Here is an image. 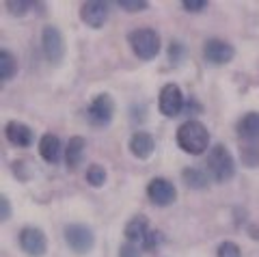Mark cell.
<instances>
[{"instance_id":"cell-7","label":"cell","mask_w":259,"mask_h":257,"mask_svg":"<svg viewBox=\"0 0 259 257\" xmlns=\"http://www.w3.org/2000/svg\"><path fill=\"white\" fill-rule=\"evenodd\" d=\"M41 46H44V54L46 59L59 65L65 56V39L61 35V30L56 26H46L41 33Z\"/></svg>"},{"instance_id":"cell-24","label":"cell","mask_w":259,"mask_h":257,"mask_svg":"<svg viewBox=\"0 0 259 257\" xmlns=\"http://www.w3.org/2000/svg\"><path fill=\"white\" fill-rule=\"evenodd\" d=\"M7 7H9V11L13 15H24V13L30 9V7H35V5H32V3H15V0H9Z\"/></svg>"},{"instance_id":"cell-18","label":"cell","mask_w":259,"mask_h":257,"mask_svg":"<svg viewBox=\"0 0 259 257\" xmlns=\"http://www.w3.org/2000/svg\"><path fill=\"white\" fill-rule=\"evenodd\" d=\"M15 71H18V63H15L13 54L9 50H0V78H3V82L11 80Z\"/></svg>"},{"instance_id":"cell-13","label":"cell","mask_w":259,"mask_h":257,"mask_svg":"<svg viewBox=\"0 0 259 257\" xmlns=\"http://www.w3.org/2000/svg\"><path fill=\"white\" fill-rule=\"evenodd\" d=\"M153 149H156V141H153V136L147 134V132H134L132 139H130V151H132V156H136L139 160H147Z\"/></svg>"},{"instance_id":"cell-25","label":"cell","mask_w":259,"mask_h":257,"mask_svg":"<svg viewBox=\"0 0 259 257\" xmlns=\"http://www.w3.org/2000/svg\"><path fill=\"white\" fill-rule=\"evenodd\" d=\"M182 5H184L186 11H192V13L207 9V0H184Z\"/></svg>"},{"instance_id":"cell-3","label":"cell","mask_w":259,"mask_h":257,"mask_svg":"<svg viewBox=\"0 0 259 257\" xmlns=\"http://www.w3.org/2000/svg\"><path fill=\"white\" fill-rule=\"evenodd\" d=\"M127 44L132 52L143 61L156 59L160 52V35L153 28H136L127 35Z\"/></svg>"},{"instance_id":"cell-21","label":"cell","mask_w":259,"mask_h":257,"mask_svg":"<svg viewBox=\"0 0 259 257\" xmlns=\"http://www.w3.org/2000/svg\"><path fill=\"white\" fill-rule=\"evenodd\" d=\"M162 242H164V236H162L158 229H149V234L143 240V248L145 251H156Z\"/></svg>"},{"instance_id":"cell-14","label":"cell","mask_w":259,"mask_h":257,"mask_svg":"<svg viewBox=\"0 0 259 257\" xmlns=\"http://www.w3.org/2000/svg\"><path fill=\"white\" fill-rule=\"evenodd\" d=\"M238 132L248 145L257 147L259 145V112H248L240 119L238 123Z\"/></svg>"},{"instance_id":"cell-23","label":"cell","mask_w":259,"mask_h":257,"mask_svg":"<svg viewBox=\"0 0 259 257\" xmlns=\"http://www.w3.org/2000/svg\"><path fill=\"white\" fill-rule=\"evenodd\" d=\"M218 257H242V251H240V246L236 242H223L221 246H218Z\"/></svg>"},{"instance_id":"cell-8","label":"cell","mask_w":259,"mask_h":257,"mask_svg":"<svg viewBox=\"0 0 259 257\" xmlns=\"http://www.w3.org/2000/svg\"><path fill=\"white\" fill-rule=\"evenodd\" d=\"M233 56H236L233 46L223 41V39H207L203 46V59L209 65H227L233 61Z\"/></svg>"},{"instance_id":"cell-6","label":"cell","mask_w":259,"mask_h":257,"mask_svg":"<svg viewBox=\"0 0 259 257\" xmlns=\"http://www.w3.org/2000/svg\"><path fill=\"white\" fill-rule=\"evenodd\" d=\"M158 108L164 117H177L184 110V93L177 84L168 82L162 87L160 98H158Z\"/></svg>"},{"instance_id":"cell-27","label":"cell","mask_w":259,"mask_h":257,"mask_svg":"<svg viewBox=\"0 0 259 257\" xmlns=\"http://www.w3.org/2000/svg\"><path fill=\"white\" fill-rule=\"evenodd\" d=\"M0 203H3V221H7L11 216V207H9V199L0 197Z\"/></svg>"},{"instance_id":"cell-12","label":"cell","mask_w":259,"mask_h":257,"mask_svg":"<svg viewBox=\"0 0 259 257\" xmlns=\"http://www.w3.org/2000/svg\"><path fill=\"white\" fill-rule=\"evenodd\" d=\"M5 136L7 141L15 147H30L35 141V132L30 130V125L22 123V121H9L5 127Z\"/></svg>"},{"instance_id":"cell-17","label":"cell","mask_w":259,"mask_h":257,"mask_svg":"<svg viewBox=\"0 0 259 257\" xmlns=\"http://www.w3.org/2000/svg\"><path fill=\"white\" fill-rule=\"evenodd\" d=\"M84 149H87V141L82 139V136H71L67 147H65V162H67V166L71 168V171L82 162Z\"/></svg>"},{"instance_id":"cell-22","label":"cell","mask_w":259,"mask_h":257,"mask_svg":"<svg viewBox=\"0 0 259 257\" xmlns=\"http://www.w3.org/2000/svg\"><path fill=\"white\" fill-rule=\"evenodd\" d=\"M121 9H125L130 13H136V11H145V9H149V3L147 0H119L117 3Z\"/></svg>"},{"instance_id":"cell-15","label":"cell","mask_w":259,"mask_h":257,"mask_svg":"<svg viewBox=\"0 0 259 257\" xmlns=\"http://www.w3.org/2000/svg\"><path fill=\"white\" fill-rule=\"evenodd\" d=\"M123 234H125V240L130 244H143V240H145V236L149 234V221L145 219L143 214H139V216H134L132 221H130L127 225H125V229H123Z\"/></svg>"},{"instance_id":"cell-11","label":"cell","mask_w":259,"mask_h":257,"mask_svg":"<svg viewBox=\"0 0 259 257\" xmlns=\"http://www.w3.org/2000/svg\"><path fill=\"white\" fill-rule=\"evenodd\" d=\"M80 20H82L87 26H91V28H102L104 22L108 20V5L100 3V0L84 3L82 9H80Z\"/></svg>"},{"instance_id":"cell-5","label":"cell","mask_w":259,"mask_h":257,"mask_svg":"<svg viewBox=\"0 0 259 257\" xmlns=\"http://www.w3.org/2000/svg\"><path fill=\"white\" fill-rule=\"evenodd\" d=\"M65 242L69 244L71 251L76 253H89L95 244V236L91 227H87V225H80V223H74V225H67L65 227Z\"/></svg>"},{"instance_id":"cell-26","label":"cell","mask_w":259,"mask_h":257,"mask_svg":"<svg viewBox=\"0 0 259 257\" xmlns=\"http://www.w3.org/2000/svg\"><path fill=\"white\" fill-rule=\"evenodd\" d=\"M119 257H141V251H139V246L136 244L125 242L123 246L119 248Z\"/></svg>"},{"instance_id":"cell-4","label":"cell","mask_w":259,"mask_h":257,"mask_svg":"<svg viewBox=\"0 0 259 257\" xmlns=\"http://www.w3.org/2000/svg\"><path fill=\"white\" fill-rule=\"evenodd\" d=\"M115 117V102L108 93H100L97 98L91 102V106L87 108V119L89 123L95 127H104L112 121Z\"/></svg>"},{"instance_id":"cell-1","label":"cell","mask_w":259,"mask_h":257,"mask_svg":"<svg viewBox=\"0 0 259 257\" xmlns=\"http://www.w3.org/2000/svg\"><path fill=\"white\" fill-rule=\"evenodd\" d=\"M177 145L182 147V151H186V154H190V156L205 154L207 147H209L207 127L201 121H194V119L182 123L177 127Z\"/></svg>"},{"instance_id":"cell-19","label":"cell","mask_w":259,"mask_h":257,"mask_svg":"<svg viewBox=\"0 0 259 257\" xmlns=\"http://www.w3.org/2000/svg\"><path fill=\"white\" fill-rule=\"evenodd\" d=\"M182 175H184L186 184H188V186H192V188H205V186H207V173L199 171V168H194V166L184 168Z\"/></svg>"},{"instance_id":"cell-9","label":"cell","mask_w":259,"mask_h":257,"mask_svg":"<svg viewBox=\"0 0 259 257\" xmlns=\"http://www.w3.org/2000/svg\"><path fill=\"white\" fill-rule=\"evenodd\" d=\"M20 246H22V251L30 257H41L48 251L46 234L37 227H24L20 231Z\"/></svg>"},{"instance_id":"cell-16","label":"cell","mask_w":259,"mask_h":257,"mask_svg":"<svg viewBox=\"0 0 259 257\" xmlns=\"http://www.w3.org/2000/svg\"><path fill=\"white\" fill-rule=\"evenodd\" d=\"M61 141L56 134H44L41 141H39V154H41V158L46 160V162H59L61 160Z\"/></svg>"},{"instance_id":"cell-2","label":"cell","mask_w":259,"mask_h":257,"mask_svg":"<svg viewBox=\"0 0 259 257\" xmlns=\"http://www.w3.org/2000/svg\"><path fill=\"white\" fill-rule=\"evenodd\" d=\"M207 173L216 182H229L236 175V160L225 145H214L207 154Z\"/></svg>"},{"instance_id":"cell-20","label":"cell","mask_w":259,"mask_h":257,"mask_svg":"<svg viewBox=\"0 0 259 257\" xmlns=\"http://www.w3.org/2000/svg\"><path fill=\"white\" fill-rule=\"evenodd\" d=\"M87 182L91 184L93 188L104 186V184H106V171H104V166H100V164H91V166H89Z\"/></svg>"},{"instance_id":"cell-10","label":"cell","mask_w":259,"mask_h":257,"mask_svg":"<svg viewBox=\"0 0 259 257\" xmlns=\"http://www.w3.org/2000/svg\"><path fill=\"white\" fill-rule=\"evenodd\" d=\"M147 197L151 199V203L164 207V205H171L175 201L177 190L173 186V182H168L166 178H153L147 186Z\"/></svg>"}]
</instances>
